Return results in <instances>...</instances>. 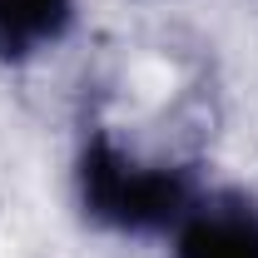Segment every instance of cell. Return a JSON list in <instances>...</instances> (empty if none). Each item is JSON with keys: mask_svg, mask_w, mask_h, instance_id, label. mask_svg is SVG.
<instances>
[{"mask_svg": "<svg viewBox=\"0 0 258 258\" xmlns=\"http://www.w3.org/2000/svg\"><path fill=\"white\" fill-rule=\"evenodd\" d=\"M179 258H258V204L243 194H209L179 224Z\"/></svg>", "mask_w": 258, "mask_h": 258, "instance_id": "2", "label": "cell"}, {"mask_svg": "<svg viewBox=\"0 0 258 258\" xmlns=\"http://www.w3.org/2000/svg\"><path fill=\"white\" fill-rule=\"evenodd\" d=\"M75 184H80V204L95 224L114 228V233H164L189 219L199 204V184L194 169L179 164H139L124 149L95 129L80 149L75 164Z\"/></svg>", "mask_w": 258, "mask_h": 258, "instance_id": "1", "label": "cell"}, {"mask_svg": "<svg viewBox=\"0 0 258 258\" xmlns=\"http://www.w3.org/2000/svg\"><path fill=\"white\" fill-rule=\"evenodd\" d=\"M75 0H0V60H30L70 30Z\"/></svg>", "mask_w": 258, "mask_h": 258, "instance_id": "3", "label": "cell"}]
</instances>
